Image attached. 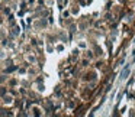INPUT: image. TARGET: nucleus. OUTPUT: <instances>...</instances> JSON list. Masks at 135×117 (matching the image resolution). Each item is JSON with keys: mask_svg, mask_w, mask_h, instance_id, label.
I'll use <instances>...</instances> for the list:
<instances>
[{"mask_svg": "<svg viewBox=\"0 0 135 117\" xmlns=\"http://www.w3.org/2000/svg\"><path fill=\"white\" fill-rule=\"evenodd\" d=\"M4 103H7V104H12V97H10V96L4 97Z\"/></svg>", "mask_w": 135, "mask_h": 117, "instance_id": "obj_2", "label": "nucleus"}, {"mask_svg": "<svg viewBox=\"0 0 135 117\" xmlns=\"http://www.w3.org/2000/svg\"><path fill=\"white\" fill-rule=\"evenodd\" d=\"M128 74H129V67H128V68H125V71L121 74V80H125V78L128 77Z\"/></svg>", "mask_w": 135, "mask_h": 117, "instance_id": "obj_1", "label": "nucleus"}]
</instances>
